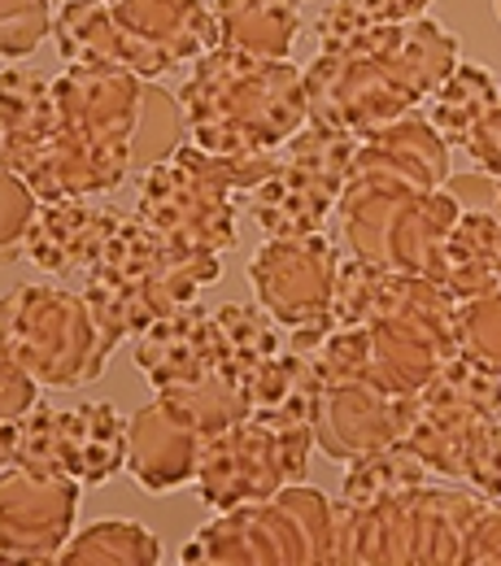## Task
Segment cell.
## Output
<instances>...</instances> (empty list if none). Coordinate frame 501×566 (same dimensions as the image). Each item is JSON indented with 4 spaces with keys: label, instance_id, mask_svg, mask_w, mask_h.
Instances as JSON below:
<instances>
[{
    "label": "cell",
    "instance_id": "obj_1",
    "mask_svg": "<svg viewBox=\"0 0 501 566\" xmlns=\"http://www.w3.org/2000/svg\"><path fill=\"white\" fill-rule=\"evenodd\" d=\"M179 105L188 144L218 157L280 153L310 123L305 74L292 62L249 57L227 44L192 62Z\"/></svg>",
    "mask_w": 501,
    "mask_h": 566
},
{
    "label": "cell",
    "instance_id": "obj_2",
    "mask_svg": "<svg viewBox=\"0 0 501 566\" xmlns=\"http://www.w3.org/2000/svg\"><path fill=\"white\" fill-rule=\"evenodd\" d=\"M222 275V253L179 249L136 213H123L96 266L83 275V301L109 349L136 340L161 314L192 305L201 287Z\"/></svg>",
    "mask_w": 501,
    "mask_h": 566
},
{
    "label": "cell",
    "instance_id": "obj_3",
    "mask_svg": "<svg viewBox=\"0 0 501 566\" xmlns=\"http://www.w3.org/2000/svg\"><path fill=\"white\" fill-rule=\"evenodd\" d=\"M280 166V153L218 157L197 144L153 166L140 184L136 218L179 249L227 253L236 244V197L258 192Z\"/></svg>",
    "mask_w": 501,
    "mask_h": 566
},
{
    "label": "cell",
    "instance_id": "obj_4",
    "mask_svg": "<svg viewBox=\"0 0 501 566\" xmlns=\"http://www.w3.org/2000/svg\"><path fill=\"white\" fill-rule=\"evenodd\" d=\"M493 496L467 489H410L384 501H332L336 563H462V545Z\"/></svg>",
    "mask_w": 501,
    "mask_h": 566
},
{
    "label": "cell",
    "instance_id": "obj_5",
    "mask_svg": "<svg viewBox=\"0 0 501 566\" xmlns=\"http://www.w3.org/2000/svg\"><path fill=\"white\" fill-rule=\"evenodd\" d=\"M179 563H336V510L319 489L288 484L267 501L218 510Z\"/></svg>",
    "mask_w": 501,
    "mask_h": 566
},
{
    "label": "cell",
    "instance_id": "obj_6",
    "mask_svg": "<svg viewBox=\"0 0 501 566\" xmlns=\"http://www.w3.org/2000/svg\"><path fill=\"white\" fill-rule=\"evenodd\" d=\"M0 349L18 357L40 379V388L96 384L114 354L83 292L53 283H18L0 296Z\"/></svg>",
    "mask_w": 501,
    "mask_h": 566
},
{
    "label": "cell",
    "instance_id": "obj_7",
    "mask_svg": "<svg viewBox=\"0 0 501 566\" xmlns=\"http://www.w3.org/2000/svg\"><path fill=\"white\" fill-rule=\"evenodd\" d=\"M362 136L310 118L292 140L280 148L275 175L249 192V213L267 235H314L327 227V213L336 210L349 166L358 157Z\"/></svg>",
    "mask_w": 501,
    "mask_h": 566
},
{
    "label": "cell",
    "instance_id": "obj_8",
    "mask_svg": "<svg viewBox=\"0 0 501 566\" xmlns=\"http://www.w3.org/2000/svg\"><path fill=\"white\" fill-rule=\"evenodd\" d=\"M314 444V423L275 427L249 415L201 444L192 475L197 496L210 510H236L267 501L288 484H305Z\"/></svg>",
    "mask_w": 501,
    "mask_h": 566
},
{
    "label": "cell",
    "instance_id": "obj_9",
    "mask_svg": "<svg viewBox=\"0 0 501 566\" xmlns=\"http://www.w3.org/2000/svg\"><path fill=\"white\" fill-rule=\"evenodd\" d=\"M341 249L314 235H267L249 262V283L258 305L288 332H327L332 327V283Z\"/></svg>",
    "mask_w": 501,
    "mask_h": 566
},
{
    "label": "cell",
    "instance_id": "obj_10",
    "mask_svg": "<svg viewBox=\"0 0 501 566\" xmlns=\"http://www.w3.org/2000/svg\"><path fill=\"white\" fill-rule=\"evenodd\" d=\"M301 74H305L310 118L336 123L354 136H366L424 105V96L375 53H345V57L319 53Z\"/></svg>",
    "mask_w": 501,
    "mask_h": 566
},
{
    "label": "cell",
    "instance_id": "obj_11",
    "mask_svg": "<svg viewBox=\"0 0 501 566\" xmlns=\"http://www.w3.org/2000/svg\"><path fill=\"white\" fill-rule=\"evenodd\" d=\"M83 484L27 467L0 471V563H58L74 536Z\"/></svg>",
    "mask_w": 501,
    "mask_h": 566
},
{
    "label": "cell",
    "instance_id": "obj_12",
    "mask_svg": "<svg viewBox=\"0 0 501 566\" xmlns=\"http://www.w3.org/2000/svg\"><path fill=\"white\" fill-rule=\"evenodd\" d=\"M140 74L132 71H105V66H66L53 78V101H58V132L74 140L109 144L127 148L136 136L144 96Z\"/></svg>",
    "mask_w": 501,
    "mask_h": 566
},
{
    "label": "cell",
    "instance_id": "obj_13",
    "mask_svg": "<svg viewBox=\"0 0 501 566\" xmlns=\"http://www.w3.org/2000/svg\"><path fill=\"white\" fill-rule=\"evenodd\" d=\"M415 423V397L388 392L370 379L323 388L314 410V440L336 462H354L370 449H384L393 440H406Z\"/></svg>",
    "mask_w": 501,
    "mask_h": 566
},
{
    "label": "cell",
    "instance_id": "obj_14",
    "mask_svg": "<svg viewBox=\"0 0 501 566\" xmlns=\"http://www.w3.org/2000/svg\"><path fill=\"white\" fill-rule=\"evenodd\" d=\"M136 366L157 392L218 375L215 310H201L192 301V305H179V310L161 314L157 323H148L136 336Z\"/></svg>",
    "mask_w": 501,
    "mask_h": 566
},
{
    "label": "cell",
    "instance_id": "obj_15",
    "mask_svg": "<svg viewBox=\"0 0 501 566\" xmlns=\"http://www.w3.org/2000/svg\"><path fill=\"white\" fill-rule=\"evenodd\" d=\"M53 44L66 66H105V71H132L140 78L170 74L136 35L123 31L109 0H62L53 13Z\"/></svg>",
    "mask_w": 501,
    "mask_h": 566
},
{
    "label": "cell",
    "instance_id": "obj_16",
    "mask_svg": "<svg viewBox=\"0 0 501 566\" xmlns=\"http://www.w3.org/2000/svg\"><path fill=\"white\" fill-rule=\"evenodd\" d=\"M132 170V153L127 148H109V144L74 140L66 132H58L44 144V153L22 170L27 188L44 201H92V197H109L127 184Z\"/></svg>",
    "mask_w": 501,
    "mask_h": 566
},
{
    "label": "cell",
    "instance_id": "obj_17",
    "mask_svg": "<svg viewBox=\"0 0 501 566\" xmlns=\"http://www.w3.org/2000/svg\"><path fill=\"white\" fill-rule=\"evenodd\" d=\"M118 218V210L92 201H44L27 231V258L53 280L87 275L105 240L114 235Z\"/></svg>",
    "mask_w": 501,
    "mask_h": 566
},
{
    "label": "cell",
    "instance_id": "obj_18",
    "mask_svg": "<svg viewBox=\"0 0 501 566\" xmlns=\"http://www.w3.org/2000/svg\"><path fill=\"white\" fill-rule=\"evenodd\" d=\"M109 9L166 71H188L222 44L215 9L201 0H109Z\"/></svg>",
    "mask_w": 501,
    "mask_h": 566
},
{
    "label": "cell",
    "instance_id": "obj_19",
    "mask_svg": "<svg viewBox=\"0 0 501 566\" xmlns=\"http://www.w3.org/2000/svg\"><path fill=\"white\" fill-rule=\"evenodd\" d=\"M201 436L184 423L161 397L127 419V471L144 493H175L197 475Z\"/></svg>",
    "mask_w": 501,
    "mask_h": 566
},
{
    "label": "cell",
    "instance_id": "obj_20",
    "mask_svg": "<svg viewBox=\"0 0 501 566\" xmlns=\"http://www.w3.org/2000/svg\"><path fill=\"white\" fill-rule=\"evenodd\" d=\"M58 136V101L53 78L35 66H4L0 71V170L22 175L44 144Z\"/></svg>",
    "mask_w": 501,
    "mask_h": 566
},
{
    "label": "cell",
    "instance_id": "obj_21",
    "mask_svg": "<svg viewBox=\"0 0 501 566\" xmlns=\"http://www.w3.org/2000/svg\"><path fill=\"white\" fill-rule=\"evenodd\" d=\"M58 458L62 475H71L74 484H105L109 475L127 471V419L105 401L58 410Z\"/></svg>",
    "mask_w": 501,
    "mask_h": 566
},
{
    "label": "cell",
    "instance_id": "obj_22",
    "mask_svg": "<svg viewBox=\"0 0 501 566\" xmlns=\"http://www.w3.org/2000/svg\"><path fill=\"white\" fill-rule=\"evenodd\" d=\"M458 218H462V206L445 188H431V192L410 197L397 210L393 227H388L384 266L445 283V240H449V231H453Z\"/></svg>",
    "mask_w": 501,
    "mask_h": 566
},
{
    "label": "cell",
    "instance_id": "obj_23",
    "mask_svg": "<svg viewBox=\"0 0 501 566\" xmlns=\"http://www.w3.org/2000/svg\"><path fill=\"white\" fill-rule=\"evenodd\" d=\"M215 323H218V375L227 384L244 388L275 361V357L288 349V327H280L258 301H231L215 310Z\"/></svg>",
    "mask_w": 501,
    "mask_h": 566
},
{
    "label": "cell",
    "instance_id": "obj_24",
    "mask_svg": "<svg viewBox=\"0 0 501 566\" xmlns=\"http://www.w3.org/2000/svg\"><path fill=\"white\" fill-rule=\"evenodd\" d=\"M445 287L467 301L501 287V213L462 210L445 240Z\"/></svg>",
    "mask_w": 501,
    "mask_h": 566
},
{
    "label": "cell",
    "instance_id": "obj_25",
    "mask_svg": "<svg viewBox=\"0 0 501 566\" xmlns=\"http://www.w3.org/2000/svg\"><path fill=\"white\" fill-rule=\"evenodd\" d=\"M215 18L227 49L267 62H288L301 35L296 0H218Z\"/></svg>",
    "mask_w": 501,
    "mask_h": 566
},
{
    "label": "cell",
    "instance_id": "obj_26",
    "mask_svg": "<svg viewBox=\"0 0 501 566\" xmlns=\"http://www.w3.org/2000/svg\"><path fill=\"white\" fill-rule=\"evenodd\" d=\"M501 83L480 62H458L449 78L428 96V123L449 144H462L467 132L498 105Z\"/></svg>",
    "mask_w": 501,
    "mask_h": 566
},
{
    "label": "cell",
    "instance_id": "obj_27",
    "mask_svg": "<svg viewBox=\"0 0 501 566\" xmlns=\"http://www.w3.org/2000/svg\"><path fill=\"white\" fill-rule=\"evenodd\" d=\"M431 484L428 462L415 453L410 440H393L384 449H370L349 462L345 484H341V501L349 505H366V501H384V496H401L410 489Z\"/></svg>",
    "mask_w": 501,
    "mask_h": 566
},
{
    "label": "cell",
    "instance_id": "obj_28",
    "mask_svg": "<svg viewBox=\"0 0 501 566\" xmlns=\"http://www.w3.org/2000/svg\"><path fill=\"white\" fill-rule=\"evenodd\" d=\"M58 563L66 566H157L161 545L157 536L132 518H96L83 532H74L62 545Z\"/></svg>",
    "mask_w": 501,
    "mask_h": 566
},
{
    "label": "cell",
    "instance_id": "obj_29",
    "mask_svg": "<svg viewBox=\"0 0 501 566\" xmlns=\"http://www.w3.org/2000/svg\"><path fill=\"white\" fill-rule=\"evenodd\" d=\"M179 144H188L179 96H170V92L157 87V83H144L140 118H136V136H132V170H136V175H148L153 166L170 161V157L179 153Z\"/></svg>",
    "mask_w": 501,
    "mask_h": 566
},
{
    "label": "cell",
    "instance_id": "obj_30",
    "mask_svg": "<svg viewBox=\"0 0 501 566\" xmlns=\"http://www.w3.org/2000/svg\"><path fill=\"white\" fill-rule=\"evenodd\" d=\"M184 423L192 427L201 440H210L218 431H227L231 423L249 419V401L240 397L236 384H227L222 375H206L197 384H179V388H161L157 392Z\"/></svg>",
    "mask_w": 501,
    "mask_h": 566
},
{
    "label": "cell",
    "instance_id": "obj_31",
    "mask_svg": "<svg viewBox=\"0 0 501 566\" xmlns=\"http://www.w3.org/2000/svg\"><path fill=\"white\" fill-rule=\"evenodd\" d=\"M388 283H393V266L366 262L345 249L336 262V283H332V327H362L379 318L388 301Z\"/></svg>",
    "mask_w": 501,
    "mask_h": 566
},
{
    "label": "cell",
    "instance_id": "obj_32",
    "mask_svg": "<svg viewBox=\"0 0 501 566\" xmlns=\"http://www.w3.org/2000/svg\"><path fill=\"white\" fill-rule=\"evenodd\" d=\"M453 340L458 354L501 375V287L484 296H467L453 310Z\"/></svg>",
    "mask_w": 501,
    "mask_h": 566
},
{
    "label": "cell",
    "instance_id": "obj_33",
    "mask_svg": "<svg viewBox=\"0 0 501 566\" xmlns=\"http://www.w3.org/2000/svg\"><path fill=\"white\" fill-rule=\"evenodd\" d=\"M53 0H0V62L31 57L53 35Z\"/></svg>",
    "mask_w": 501,
    "mask_h": 566
},
{
    "label": "cell",
    "instance_id": "obj_34",
    "mask_svg": "<svg viewBox=\"0 0 501 566\" xmlns=\"http://www.w3.org/2000/svg\"><path fill=\"white\" fill-rule=\"evenodd\" d=\"M40 213V197L27 188L22 175L0 170V266L27 258V231Z\"/></svg>",
    "mask_w": 501,
    "mask_h": 566
},
{
    "label": "cell",
    "instance_id": "obj_35",
    "mask_svg": "<svg viewBox=\"0 0 501 566\" xmlns=\"http://www.w3.org/2000/svg\"><path fill=\"white\" fill-rule=\"evenodd\" d=\"M384 18L370 9V0H332L319 18V53H332V57H345V53H358L366 44V35L379 27Z\"/></svg>",
    "mask_w": 501,
    "mask_h": 566
},
{
    "label": "cell",
    "instance_id": "obj_36",
    "mask_svg": "<svg viewBox=\"0 0 501 566\" xmlns=\"http://www.w3.org/2000/svg\"><path fill=\"white\" fill-rule=\"evenodd\" d=\"M462 484L501 501V415L476 427V436L467 444V458H462Z\"/></svg>",
    "mask_w": 501,
    "mask_h": 566
},
{
    "label": "cell",
    "instance_id": "obj_37",
    "mask_svg": "<svg viewBox=\"0 0 501 566\" xmlns=\"http://www.w3.org/2000/svg\"><path fill=\"white\" fill-rule=\"evenodd\" d=\"M35 406H40V379L18 357L0 349V427L22 423Z\"/></svg>",
    "mask_w": 501,
    "mask_h": 566
},
{
    "label": "cell",
    "instance_id": "obj_38",
    "mask_svg": "<svg viewBox=\"0 0 501 566\" xmlns=\"http://www.w3.org/2000/svg\"><path fill=\"white\" fill-rule=\"evenodd\" d=\"M462 148H467V157H471L476 170H484V175L501 179V96H498V105L467 132Z\"/></svg>",
    "mask_w": 501,
    "mask_h": 566
},
{
    "label": "cell",
    "instance_id": "obj_39",
    "mask_svg": "<svg viewBox=\"0 0 501 566\" xmlns=\"http://www.w3.org/2000/svg\"><path fill=\"white\" fill-rule=\"evenodd\" d=\"M462 563H501V501H489L462 545Z\"/></svg>",
    "mask_w": 501,
    "mask_h": 566
},
{
    "label": "cell",
    "instance_id": "obj_40",
    "mask_svg": "<svg viewBox=\"0 0 501 566\" xmlns=\"http://www.w3.org/2000/svg\"><path fill=\"white\" fill-rule=\"evenodd\" d=\"M445 192H449L462 210H493V206H498V179L484 175V170L449 175V179H445Z\"/></svg>",
    "mask_w": 501,
    "mask_h": 566
},
{
    "label": "cell",
    "instance_id": "obj_41",
    "mask_svg": "<svg viewBox=\"0 0 501 566\" xmlns=\"http://www.w3.org/2000/svg\"><path fill=\"white\" fill-rule=\"evenodd\" d=\"M431 0H370V9L384 18V22H410V18H424Z\"/></svg>",
    "mask_w": 501,
    "mask_h": 566
},
{
    "label": "cell",
    "instance_id": "obj_42",
    "mask_svg": "<svg viewBox=\"0 0 501 566\" xmlns=\"http://www.w3.org/2000/svg\"><path fill=\"white\" fill-rule=\"evenodd\" d=\"M13 449H18V423L0 427V471L13 467Z\"/></svg>",
    "mask_w": 501,
    "mask_h": 566
},
{
    "label": "cell",
    "instance_id": "obj_43",
    "mask_svg": "<svg viewBox=\"0 0 501 566\" xmlns=\"http://www.w3.org/2000/svg\"><path fill=\"white\" fill-rule=\"evenodd\" d=\"M493 210H498V213H501V179H498V206H493Z\"/></svg>",
    "mask_w": 501,
    "mask_h": 566
},
{
    "label": "cell",
    "instance_id": "obj_44",
    "mask_svg": "<svg viewBox=\"0 0 501 566\" xmlns=\"http://www.w3.org/2000/svg\"><path fill=\"white\" fill-rule=\"evenodd\" d=\"M498 13H501V0H498Z\"/></svg>",
    "mask_w": 501,
    "mask_h": 566
},
{
    "label": "cell",
    "instance_id": "obj_45",
    "mask_svg": "<svg viewBox=\"0 0 501 566\" xmlns=\"http://www.w3.org/2000/svg\"><path fill=\"white\" fill-rule=\"evenodd\" d=\"M58 4H62V0H58Z\"/></svg>",
    "mask_w": 501,
    "mask_h": 566
}]
</instances>
